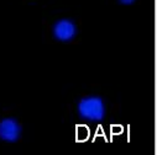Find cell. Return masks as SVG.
Wrapping results in <instances>:
<instances>
[{
	"label": "cell",
	"mask_w": 157,
	"mask_h": 155,
	"mask_svg": "<svg viewBox=\"0 0 157 155\" xmlns=\"http://www.w3.org/2000/svg\"><path fill=\"white\" fill-rule=\"evenodd\" d=\"M74 117L79 123L100 124L104 123L110 113V105L108 100L97 92L82 94L74 100L72 105Z\"/></svg>",
	"instance_id": "6da1fadb"
},
{
	"label": "cell",
	"mask_w": 157,
	"mask_h": 155,
	"mask_svg": "<svg viewBox=\"0 0 157 155\" xmlns=\"http://www.w3.org/2000/svg\"><path fill=\"white\" fill-rule=\"evenodd\" d=\"M45 32L50 42L71 45L79 41L82 33V25L79 20L73 16L61 15L48 21Z\"/></svg>",
	"instance_id": "7a4b0ae2"
},
{
	"label": "cell",
	"mask_w": 157,
	"mask_h": 155,
	"mask_svg": "<svg viewBox=\"0 0 157 155\" xmlns=\"http://www.w3.org/2000/svg\"><path fill=\"white\" fill-rule=\"evenodd\" d=\"M24 135L22 121L13 114L0 116V142L6 144H16L21 142Z\"/></svg>",
	"instance_id": "3957f363"
},
{
	"label": "cell",
	"mask_w": 157,
	"mask_h": 155,
	"mask_svg": "<svg viewBox=\"0 0 157 155\" xmlns=\"http://www.w3.org/2000/svg\"><path fill=\"white\" fill-rule=\"evenodd\" d=\"M115 3L121 6H131L137 3V0H115Z\"/></svg>",
	"instance_id": "277c9868"
}]
</instances>
